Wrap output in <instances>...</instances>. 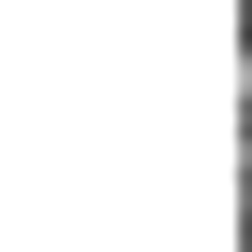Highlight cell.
Masks as SVG:
<instances>
[{"mask_svg":"<svg viewBox=\"0 0 252 252\" xmlns=\"http://www.w3.org/2000/svg\"><path fill=\"white\" fill-rule=\"evenodd\" d=\"M238 224H252V126H238Z\"/></svg>","mask_w":252,"mask_h":252,"instance_id":"1","label":"cell"}]
</instances>
